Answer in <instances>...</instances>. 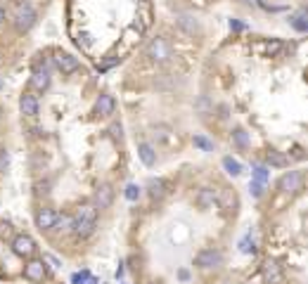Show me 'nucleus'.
<instances>
[{"mask_svg": "<svg viewBox=\"0 0 308 284\" xmlns=\"http://www.w3.org/2000/svg\"><path fill=\"white\" fill-rule=\"evenodd\" d=\"M114 109H117V102H114V97L111 95H100L97 97V104H95V111L100 114V116H111L114 114Z\"/></svg>", "mask_w": 308, "mask_h": 284, "instance_id": "ddd939ff", "label": "nucleus"}, {"mask_svg": "<svg viewBox=\"0 0 308 284\" xmlns=\"http://www.w3.org/2000/svg\"><path fill=\"white\" fill-rule=\"evenodd\" d=\"M7 166H10V154L7 149H0V171H7Z\"/></svg>", "mask_w": 308, "mask_h": 284, "instance_id": "7c9ffc66", "label": "nucleus"}, {"mask_svg": "<svg viewBox=\"0 0 308 284\" xmlns=\"http://www.w3.org/2000/svg\"><path fill=\"white\" fill-rule=\"evenodd\" d=\"M194 201H197V206L204 208V211H209V208H213V206H218V190L202 187L197 192V197H194Z\"/></svg>", "mask_w": 308, "mask_h": 284, "instance_id": "6e6552de", "label": "nucleus"}, {"mask_svg": "<svg viewBox=\"0 0 308 284\" xmlns=\"http://www.w3.org/2000/svg\"><path fill=\"white\" fill-rule=\"evenodd\" d=\"M223 168H226L230 175H235V178L242 173V164L237 159H233V156H226V159H223Z\"/></svg>", "mask_w": 308, "mask_h": 284, "instance_id": "4be33fe9", "label": "nucleus"}, {"mask_svg": "<svg viewBox=\"0 0 308 284\" xmlns=\"http://www.w3.org/2000/svg\"><path fill=\"white\" fill-rule=\"evenodd\" d=\"M45 275H48V270H45V261H29L26 265H24V277L29 279V282H43L45 279Z\"/></svg>", "mask_w": 308, "mask_h": 284, "instance_id": "423d86ee", "label": "nucleus"}, {"mask_svg": "<svg viewBox=\"0 0 308 284\" xmlns=\"http://www.w3.org/2000/svg\"><path fill=\"white\" fill-rule=\"evenodd\" d=\"M280 50H282V43H277V41L266 43V52H268V55H277Z\"/></svg>", "mask_w": 308, "mask_h": 284, "instance_id": "c85d7f7f", "label": "nucleus"}, {"mask_svg": "<svg viewBox=\"0 0 308 284\" xmlns=\"http://www.w3.org/2000/svg\"><path fill=\"white\" fill-rule=\"evenodd\" d=\"M233 142H235L237 147H246V145H249V135H246V131L237 128V131L233 133Z\"/></svg>", "mask_w": 308, "mask_h": 284, "instance_id": "b1692460", "label": "nucleus"}, {"mask_svg": "<svg viewBox=\"0 0 308 284\" xmlns=\"http://www.w3.org/2000/svg\"><path fill=\"white\" fill-rule=\"evenodd\" d=\"M137 156L143 159L145 166H154V164H157V152H154L152 145H147V142H143V145L137 147Z\"/></svg>", "mask_w": 308, "mask_h": 284, "instance_id": "2eb2a0df", "label": "nucleus"}, {"mask_svg": "<svg viewBox=\"0 0 308 284\" xmlns=\"http://www.w3.org/2000/svg\"><path fill=\"white\" fill-rule=\"evenodd\" d=\"M171 55H173L171 43L166 41V38H161V36L152 38L150 45H147V57H150V59H154V62H159V64L169 62V59H171Z\"/></svg>", "mask_w": 308, "mask_h": 284, "instance_id": "f257e3e1", "label": "nucleus"}, {"mask_svg": "<svg viewBox=\"0 0 308 284\" xmlns=\"http://www.w3.org/2000/svg\"><path fill=\"white\" fill-rule=\"evenodd\" d=\"M31 85H34L38 92H43V90H48L50 88V74H48V69L45 67H38V69L34 71V76H31Z\"/></svg>", "mask_w": 308, "mask_h": 284, "instance_id": "4468645a", "label": "nucleus"}, {"mask_svg": "<svg viewBox=\"0 0 308 284\" xmlns=\"http://www.w3.org/2000/svg\"><path fill=\"white\" fill-rule=\"evenodd\" d=\"M43 261H48V263L52 265V268H57V265H60V263H57V261H55V258H52V256H43Z\"/></svg>", "mask_w": 308, "mask_h": 284, "instance_id": "c9c22d12", "label": "nucleus"}, {"mask_svg": "<svg viewBox=\"0 0 308 284\" xmlns=\"http://www.w3.org/2000/svg\"><path fill=\"white\" fill-rule=\"evenodd\" d=\"M266 180H268V168L266 166H256V168H254V182L266 185Z\"/></svg>", "mask_w": 308, "mask_h": 284, "instance_id": "393cba45", "label": "nucleus"}, {"mask_svg": "<svg viewBox=\"0 0 308 284\" xmlns=\"http://www.w3.org/2000/svg\"><path fill=\"white\" fill-rule=\"evenodd\" d=\"M266 161L270 164V166H277V168L287 166V156H285L282 152H277V149H268V152H266Z\"/></svg>", "mask_w": 308, "mask_h": 284, "instance_id": "6ab92c4d", "label": "nucleus"}, {"mask_svg": "<svg viewBox=\"0 0 308 284\" xmlns=\"http://www.w3.org/2000/svg\"><path fill=\"white\" fill-rule=\"evenodd\" d=\"M76 237H90L95 232V220H74V228Z\"/></svg>", "mask_w": 308, "mask_h": 284, "instance_id": "dca6fc26", "label": "nucleus"}, {"mask_svg": "<svg viewBox=\"0 0 308 284\" xmlns=\"http://www.w3.org/2000/svg\"><path fill=\"white\" fill-rule=\"evenodd\" d=\"M277 187H280L282 194H296V192H301V187H303V175L299 173V171H289V173H285V175L280 178Z\"/></svg>", "mask_w": 308, "mask_h": 284, "instance_id": "f03ea898", "label": "nucleus"}, {"mask_svg": "<svg viewBox=\"0 0 308 284\" xmlns=\"http://www.w3.org/2000/svg\"><path fill=\"white\" fill-rule=\"evenodd\" d=\"M95 215H97L95 206H90V204H86V206H81L78 211H76L74 220H95Z\"/></svg>", "mask_w": 308, "mask_h": 284, "instance_id": "aec40b11", "label": "nucleus"}, {"mask_svg": "<svg viewBox=\"0 0 308 284\" xmlns=\"http://www.w3.org/2000/svg\"><path fill=\"white\" fill-rule=\"evenodd\" d=\"M3 19H5V12H3V7H0V24H3Z\"/></svg>", "mask_w": 308, "mask_h": 284, "instance_id": "4c0bfd02", "label": "nucleus"}, {"mask_svg": "<svg viewBox=\"0 0 308 284\" xmlns=\"http://www.w3.org/2000/svg\"><path fill=\"white\" fill-rule=\"evenodd\" d=\"M263 279H266V284H280L282 282V270L275 261H266V263H263Z\"/></svg>", "mask_w": 308, "mask_h": 284, "instance_id": "9b49d317", "label": "nucleus"}, {"mask_svg": "<svg viewBox=\"0 0 308 284\" xmlns=\"http://www.w3.org/2000/svg\"><path fill=\"white\" fill-rule=\"evenodd\" d=\"M71 282H74V284H86V282H90V272H88V270L76 272L74 277H71Z\"/></svg>", "mask_w": 308, "mask_h": 284, "instance_id": "cd10ccee", "label": "nucleus"}, {"mask_svg": "<svg viewBox=\"0 0 308 284\" xmlns=\"http://www.w3.org/2000/svg\"><path fill=\"white\" fill-rule=\"evenodd\" d=\"M111 201H114V190H111L109 185H100V187L95 190V197H93V206H95V211L109 208Z\"/></svg>", "mask_w": 308, "mask_h": 284, "instance_id": "39448f33", "label": "nucleus"}, {"mask_svg": "<svg viewBox=\"0 0 308 284\" xmlns=\"http://www.w3.org/2000/svg\"><path fill=\"white\" fill-rule=\"evenodd\" d=\"M251 194H254V197H261V194H263V185L251 180Z\"/></svg>", "mask_w": 308, "mask_h": 284, "instance_id": "2f4dec72", "label": "nucleus"}, {"mask_svg": "<svg viewBox=\"0 0 308 284\" xmlns=\"http://www.w3.org/2000/svg\"><path fill=\"white\" fill-rule=\"evenodd\" d=\"M111 133H114V138H119V140H121V123L111 125Z\"/></svg>", "mask_w": 308, "mask_h": 284, "instance_id": "72a5a7b5", "label": "nucleus"}, {"mask_svg": "<svg viewBox=\"0 0 308 284\" xmlns=\"http://www.w3.org/2000/svg\"><path fill=\"white\" fill-rule=\"evenodd\" d=\"M244 3H249V5H261L263 0H244Z\"/></svg>", "mask_w": 308, "mask_h": 284, "instance_id": "e433bc0d", "label": "nucleus"}, {"mask_svg": "<svg viewBox=\"0 0 308 284\" xmlns=\"http://www.w3.org/2000/svg\"><path fill=\"white\" fill-rule=\"evenodd\" d=\"M240 249L244 251V254H254V251H256V246H254V242H251V239H249V237H246V239H242Z\"/></svg>", "mask_w": 308, "mask_h": 284, "instance_id": "c756f323", "label": "nucleus"}, {"mask_svg": "<svg viewBox=\"0 0 308 284\" xmlns=\"http://www.w3.org/2000/svg\"><path fill=\"white\" fill-rule=\"evenodd\" d=\"M19 109L24 116H38V100H36L34 95H29V92H24V95L19 97Z\"/></svg>", "mask_w": 308, "mask_h": 284, "instance_id": "f8f14e48", "label": "nucleus"}, {"mask_svg": "<svg viewBox=\"0 0 308 284\" xmlns=\"http://www.w3.org/2000/svg\"><path fill=\"white\" fill-rule=\"evenodd\" d=\"M36 24V10L29 5H21L17 7V12H14V26L19 28V31H29V28Z\"/></svg>", "mask_w": 308, "mask_h": 284, "instance_id": "20e7f679", "label": "nucleus"}, {"mask_svg": "<svg viewBox=\"0 0 308 284\" xmlns=\"http://www.w3.org/2000/svg\"><path fill=\"white\" fill-rule=\"evenodd\" d=\"M55 220H57V213L52 208H38V213H36V225L41 230H52L55 228Z\"/></svg>", "mask_w": 308, "mask_h": 284, "instance_id": "9d476101", "label": "nucleus"}, {"mask_svg": "<svg viewBox=\"0 0 308 284\" xmlns=\"http://www.w3.org/2000/svg\"><path fill=\"white\" fill-rule=\"evenodd\" d=\"M55 67L62 71V74H74L78 71V59L69 52H57L55 55Z\"/></svg>", "mask_w": 308, "mask_h": 284, "instance_id": "1a4fd4ad", "label": "nucleus"}, {"mask_svg": "<svg viewBox=\"0 0 308 284\" xmlns=\"http://www.w3.org/2000/svg\"><path fill=\"white\" fill-rule=\"evenodd\" d=\"M292 26L296 28V31H308V19H306V10H299V12L292 17Z\"/></svg>", "mask_w": 308, "mask_h": 284, "instance_id": "412c9836", "label": "nucleus"}, {"mask_svg": "<svg viewBox=\"0 0 308 284\" xmlns=\"http://www.w3.org/2000/svg\"><path fill=\"white\" fill-rule=\"evenodd\" d=\"M166 180H161V178H157V180H150V185H147V190H150V197L152 199H164L166 197Z\"/></svg>", "mask_w": 308, "mask_h": 284, "instance_id": "f3484780", "label": "nucleus"}, {"mask_svg": "<svg viewBox=\"0 0 308 284\" xmlns=\"http://www.w3.org/2000/svg\"><path fill=\"white\" fill-rule=\"evenodd\" d=\"M230 28H233V31H242V28H244V24H240V21L230 19Z\"/></svg>", "mask_w": 308, "mask_h": 284, "instance_id": "473e14b6", "label": "nucleus"}, {"mask_svg": "<svg viewBox=\"0 0 308 284\" xmlns=\"http://www.w3.org/2000/svg\"><path fill=\"white\" fill-rule=\"evenodd\" d=\"M218 204L226 208V213H235L237 199H235V194H230V192H218Z\"/></svg>", "mask_w": 308, "mask_h": 284, "instance_id": "a211bd4d", "label": "nucleus"}, {"mask_svg": "<svg viewBox=\"0 0 308 284\" xmlns=\"http://www.w3.org/2000/svg\"><path fill=\"white\" fill-rule=\"evenodd\" d=\"M123 194H126V199H128V201H135L137 197H140V187H137V185H128Z\"/></svg>", "mask_w": 308, "mask_h": 284, "instance_id": "bb28decb", "label": "nucleus"}, {"mask_svg": "<svg viewBox=\"0 0 308 284\" xmlns=\"http://www.w3.org/2000/svg\"><path fill=\"white\" fill-rule=\"evenodd\" d=\"M71 228H74V218L71 215H57L52 230H71Z\"/></svg>", "mask_w": 308, "mask_h": 284, "instance_id": "5701e85b", "label": "nucleus"}, {"mask_svg": "<svg viewBox=\"0 0 308 284\" xmlns=\"http://www.w3.org/2000/svg\"><path fill=\"white\" fill-rule=\"evenodd\" d=\"M0 88H3V81H0Z\"/></svg>", "mask_w": 308, "mask_h": 284, "instance_id": "58836bf2", "label": "nucleus"}, {"mask_svg": "<svg viewBox=\"0 0 308 284\" xmlns=\"http://www.w3.org/2000/svg\"><path fill=\"white\" fill-rule=\"evenodd\" d=\"M194 147L204 149V152H213V142H209V140L202 138V135H194Z\"/></svg>", "mask_w": 308, "mask_h": 284, "instance_id": "a878e982", "label": "nucleus"}, {"mask_svg": "<svg viewBox=\"0 0 308 284\" xmlns=\"http://www.w3.org/2000/svg\"><path fill=\"white\" fill-rule=\"evenodd\" d=\"M12 251L21 258H29L36 251V242L29 235H17L14 237V242H12Z\"/></svg>", "mask_w": 308, "mask_h": 284, "instance_id": "0eeeda50", "label": "nucleus"}, {"mask_svg": "<svg viewBox=\"0 0 308 284\" xmlns=\"http://www.w3.org/2000/svg\"><path fill=\"white\" fill-rule=\"evenodd\" d=\"M194 263H197V268H202V270H211V268H218V265L223 263V254H220L218 249H204L197 254Z\"/></svg>", "mask_w": 308, "mask_h": 284, "instance_id": "7ed1b4c3", "label": "nucleus"}, {"mask_svg": "<svg viewBox=\"0 0 308 284\" xmlns=\"http://www.w3.org/2000/svg\"><path fill=\"white\" fill-rule=\"evenodd\" d=\"M292 156H294V159H303L306 154H303V149H301V147H294V154H292Z\"/></svg>", "mask_w": 308, "mask_h": 284, "instance_id": "f704fd0d", "label": "nucleus"}]
</instances>
